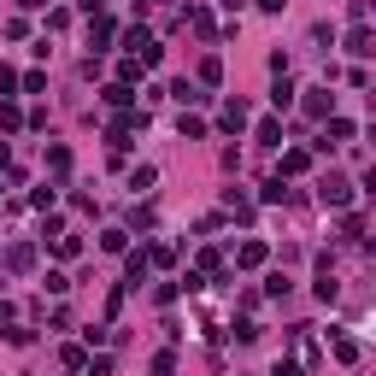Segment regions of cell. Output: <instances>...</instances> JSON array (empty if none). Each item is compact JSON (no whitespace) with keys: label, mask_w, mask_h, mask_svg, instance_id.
I'll use <instances>...</instances> for the list:
<instances>
[{"label":"cell","mask_w":376,"mask_h":376,"mask_svg":"<svg viewBox=\"0 0 376 376\" xmlns=\"http://www.w3.org/2000/svg\"><path fill=\"white\" fill-rule=\"evenodd\" d=\"M124 47H129V59H136V65H159V53H165V47H159V36H147L141 24L124 30Z\"/></svg>","instance_id":"1"},{"label":"cell","mask_w":376,"mask_h":376,"mask_svg":"<svg viewBox=\"0 0 376 376\" xmlns=\"http://www.w3.org/2000/svg\"><path fill=\"white\" fill-rule=\"evenodd\" d=\"M318 200H323V206H347V200H353V183H347V176H335V171H330V176L318 183Z\"/></svg>","instance_id":"2"},{"label":"cell","mask_w":376,"mask_h":376,"mask_svg":"<svg viewBox=\"0 0 376 376\" xmlns=\"http://www.w3.org/2000/svg\"><path fill=\"white\" fill-rule=\"evenodd\" d=\"M218 129H223V136H241V129H247V101H230V106H223V112H218Z\"/></svg>","instance_id":"3"},{"label":"cell","mask_w":376,"mask_h":376,"mask_svg":"<svg viewBox=\"0 0 376 376\" xmlns=\"http://www.w3.org/2000/svg\"><path fill=\"white\" fill-rule=\"evenodd\" d=\"M306 112H312V118H335V94L330 89H306Z\"/></svg>","instance_id":"4"},{"label":"cell","mask_w":376,"mask_h":376,"mask_svg":"<svg viewBox=\"0 0 376 376\" xmlns=\"http://www.w3.org/2000/svg\"><path fill=\"white\" fill-rule=\"evenodd\" d=\"M347 53H353V59H370V53H376V36H370L365 24H358L353 36H347Z\"/></svg>","instance_id":"5"},{"label":"cell","mask_w":376,"mask_h":376,"mask_svg":"<svg viewBox=\"0 0 376 376\" xmlns=\"http://www.w3.org/2000/svg\"><path fill=\"white\" fill-rule=\"evenodd\" d=\"M306 165H312V153H306V147H288V153H283V171H276V176H300Z\"/></svg>","instance_id":"6"},{"label":"cell","mask_w":376,"mask_h":376,"mask_svg":"<svg viewBox=\"0 0 376 376\" xmlns=\"http://www.w3.org/2000/svg\"><path fill=\"white\" fill-rule=\"evenodd\" d=\"M294 94H300V89H294L288 77H276V89H271V106H276V112H288V106H294Z\"/></svg>","instance_id":"7"},{"label":"cell","mask_w":376,"mask_h":376,"mask_svg":"<svg viewBox=\"0 0 376 376\" xmlns=\"http://www.w3.org/2000/svg\"><path fill=\"white\" fill-rule=\"evenodd\" d=\"M30 265H36V247H24V241L6 247V271H30Z\"/></svg>","instance_id":"8"},{"label":"cell","mask_w":376,"mask_h":376,"mask_svg":"<svg viewBox=\"0 0 376 376\" xmlns=\"http://www.w3.org/2000/svg\"><path fill=\"white\" fill-rule=\"evenodd\" d=\"M253 141H265V147H283V124H276V118H265V124L253 129Z\"/></svg>","instance_id":"9"},{"label":"cell","mask_w":376,"mask_h":376,"mask_svg":"<svg viewBox=\"0 0 376 376\" xmlns=\"http://www.w3.org/2000/svg\"><path fill=\"white\" fill-rule=\"evenodd\" d=\"M235 259H241L247 271H253V265H265V241H241V253H235Z\"/></svg>","instance_id":"10"},{"label":"cell","mask_w":376,"mask_h":376,"mask_svg":"<svg viewBox=\"0 0 376 376\" xmlns=\"http://www.w3.org/2000/svg\"><path fill=\"white\" fill-rule=\"evenodd\" d=\"M171 94H176V101H183V106H200V101H206V94H200V89H194V83H188V77H183V83H171Z\"/></svg>","instance_id":"11"},{"label":"cell","mask_w":376,"mask_h":376,"mask_svg":"<svg viewBox=\"0 0 376 376\" xmlns=\"http://www.w3.org/2000/svg\"><path fill=\"white\" fill-rule=\"evenodd\" d=\"M124 276H129V283H147V253H129L124 259Z\"/></svg>","instance_id":"12"},{"label":"cell","mask_w":376,"mask_h":376,"mask_svg":"<svg viewBox=\"0 0 376 376\" xmlns=\"http://www.w3.org/2000/svg\"><path fill=\"white\" fill-rule=\"evenodd\" d=\"M335 358H341V365H358V341L353 335H335Z\"/></svg>","instance_id":"13"},{"label":"cell","mask_w":376,"mask_h":376,"mask_svg":"<svg viewBox=\"0 0 376 376\" xmlns=\"http://www.w3.org/2000/svg\"><path fill=\"white\" fill-rule=\"evenodd\" d=\"M153 176H159L153 165H136V171H129V188H136V194H147V188H153Z\"/></svg>","instance_id":"14"},{"label":"cell","mask_w":376,"mask_h":376,"mask_svg":"<svg viewBox=\"0 0 376 376\" xmlns=\"http://www.w3.org/2000/svg\"><path fill=\"white\" fill-rule=\"evenodd\" d=\"M147 265H176V247H171V241H153V253H147Z\"/></svg>","instance_id":"15"},{"label":"cell","mask_w":376,"mask_h":376,"mask_svg":"<svg viewBox=\"0 0 376 376\" xmlns=\"http://www.w3.org/2000/svg\"><path fill=\"white\" fill-rule=\"evenodd\" d=\"M259 200H271V206H276V200H288V183H283V176H271V183L259 188Z\"/></svg>","instance_id":"16"},{"label":"cell","mask_w":376,"mask_h":376,"mask_svg":"<svg viewBox=\"0 0 376 376\" xmlns=\"http://www.w3.org/2000/svg\"><path fill=\"white\" fill-rule=\"evenodd\" d=\"M223 206H230V212H235V218H253V200H247V194H235V188H230V194H223Z\"/></svg>","instance_id":"17"},{"label":"cell","mask_w":376,"mask_h":376,"mask_svg":"<svg viewBox=\"0 0 376 376\" xmlns=\"http://www.w3.org/2000/svg\"><path fill=\"white\" fill-rule=\"evenodd\" d=\"M200 83H206V89L223 83V65H218V59H200Z\"/></svg>","instance_id":"18"},{"label":"cell","mask_w":376,"mask_h":376,"mask_svg":"<svg viewBox=\"0 0 376 376\" xmlns=\"http://www.w3.org/2000/svg\"><path fill=\"white\" fill-rule=\"evenodd\" d=\"M89 41H94V47H106V41H112V18H101V12H94V30H89Z\"/></svg>","instance_id":"19"},{"label":"cell","mask_w":376,"mask_h":376,"mask_svg":"<svg viewBox=\"0 0 376 376\" xmlns=\"http://www.w3.org/2000/svg\"><path fill=\"white\" fill-rule=\"evenodd\" d=\"M129 101H136V94H129L124 83H112V89H106V106H118V112H129Z\"/></svg>","instance_id":"20"},{"label":"cell","mask_w":376,"mask_h":376,"mask_svg":"<svg viewBox=\"0 0 376 376\" xmlns=\"http://www.w3.org/2000/svg\"><path fill=\"white\" fill-rule=\"evenodd\" d=\"M101 247H106V253H124V247H129V230H106Z\"/></svg>","instance_id":"21"},{"label":"cell","mask_w":376,"mask_h":376,"mask_svg":"<svg viewBox=\"0 0 376 376\" xmlns=\"http://www.w3.org/2000/svg\"><path fill=\"white\" fill-rule=\"evenodd\" d=\"M47 171L65 176V171H71V153H65V147H47Z\"/></svg>","instance_id":"22"},{"label":"cell","mask_w":376,"mask_h":376,"mask_svg":"<svg viewBox=\"0 0 376 376\" xmlns=\"http://www.w3.org/2000/svg\"><path fill=\"white\" fill-rule=\"evenodd\" d=\"M12 89H18V71H12V65H0V101H12Z\"/></svg>","instance_id":"23"},{"label":"cell","mask_w":376,"mask_h":376,"mask_svg":"<svg viewBox=\"0 0 376 376\" xmlns=\"http://www.w3.org/2000/svg\"><path fill=\"white\" fill-rule=\"evenodd\" d=\"M18 124H24V112H18V106L6 101V106H0V129H18Z\"/></svg>","instance_id":"24"},{"label":"cell","mask_w":376,"mask_h":376,"mask_svg":"<svg viewBox=\"0 0 376 376\" xmlns=\"http://www.w3.org/2000/svg\"><path fill=\"white\" fill-rule=\"evenodd\" d=\"M188 24L200 30V36H212V12H206V6H194V12H188Z\"/></svg>","instance_id":"25"},{"label":"cell","mask_w":376,"mask_h":376,"mask_svg":"<svg viewBox=\"0 0 376 376\" xmlns=\"http://www.w3.org/2000/svg\"><path fill=\"white\" fill-rule=\"evenodd\" d=\"M276 376H300V365H276Z\"/></svg>","instance_id":"26"},{"label":"cell","mask_w":376,"mask_h":376,"mask_svg":"<svg viewBox=\"0 0 376 376\" xmlns=\"http://www.w3.org/2000/svg\"><path fill=\"white\" fill-rule=\"evenodd\" d=\"M223 6H230V12H241V6H247V0H223Z\"/></svg>","instance_id":"27"},{"label":"cell","mask_w":376,"mask_h":376,"mask_svg":"<svg viewBox=\"0 0 376 376\" xmlns=\"http://www.w3.org/2000/svg\"><path fill=\"white\" fill-rule=\"evenodd\" d=\"M141 6H159V0H141Z\"/></svg>","instance_id":"28"}]
</instances>
